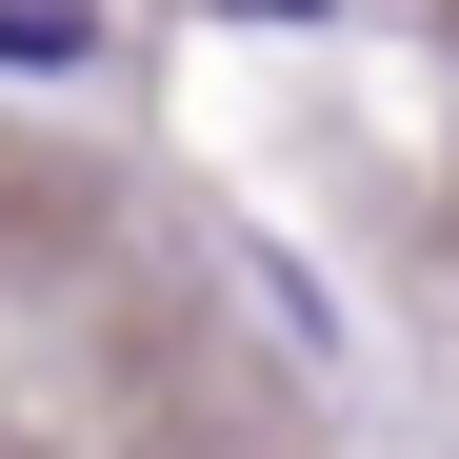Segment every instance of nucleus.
<instances>
[{"label":"nucleus","mask_w":459,"mask_h":459,"mask_svg":"<svg viewBox=\"0 0 459 459\" xmlns=\"http://www.w3.org/2000/svg\"><path fill=\"white\" fill-rule=\"evenodd\" d=\"M0 60H81V21L60 0H0Z\"/></svg>","instance_id":"1"},{"label":"nucleus","mask_w":459,"mask_h":459,"mask_svg":"<svg viewBox=\"0 0 459 459\" xmlns=\"http://www.w3.org/2000/svg\"><path fill=\"white\" fill-rule=\"evenodd\" d=\"M220 21H299V0H220Z\"/></svg>","instance_id":"2"}]
</instances>
